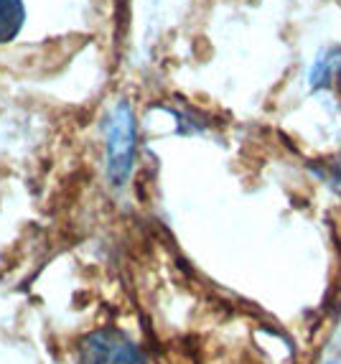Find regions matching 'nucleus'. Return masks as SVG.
I'll use <instances>...</instances> for the list:
<instances>
[{"instance_id": "obj_1", "label": "nucleus", "mask_w": 341, "mask_h": 364, "mask_svg": "<svg viewBox=\"0 0 341 364\" xmlns=\"http://www.w3.org/2000/svg\"><path fill=\"white\" fill-rule=\"evenodd\" d=\"M138 148V125L130 102L120 100L104 120V156H107V178L112 186H125L130 181Z\"/></svg>"}, {"instance_id": "obj_2", "label": "nucleus", "mask_w": 341, "mask_h": 364, "mask_svg": "<svg viewBox=\"0 0 341 364\" xmlns=\"http://www.w3.org/2000/svg\"><path fill=\"white\" fill-rule=\"evenodd\" d=\"M80 364H146V357L125 331L107 326L80 341Z\"/></svg>"}, {"instance_id": "obj_3", "label": "nucleus", "mask_w": 341, "mask_h": 364, "mask_svg": "<svg viewBox=\"0 0 341 364\" xmlns=\"http://www.w3.org/2000/svg\"><path fill=\"white\" fill-rule=\"evenodd\" d=\"M308 85L313 92H329L341 107V46H331L313 61L308 72Z\"/></svg>"}, {"instance_id": "obj_4", "label": "nucleus", "mask_w": 341, "mask_h": 364, "mask_svg": "<svg viewBox=\"0 0 341 364\" xmlns=\"http://www.w3.org/2000/svg\"><path fill=\"white\" fill-rule=\"evenodd\" d=\"M26 23L23 0H0V46L11 43Z\"/></svg>"}, {"instance_id": "obj_5", "label": "nucleus", "mask_w": 341, "mask_h": 364, "mask_svg": "<svg viewBox=\"0 0 341 364\" xmlns=\"http://www.w3.org/2000/svg\"><path fill=\"white\" fill-rule=\"evenodd\" d=\"M331 364H334V362H331Z\"/></svg>"}]
</instances>
